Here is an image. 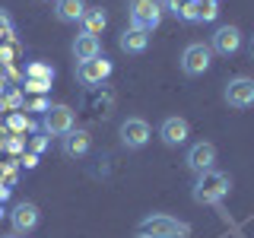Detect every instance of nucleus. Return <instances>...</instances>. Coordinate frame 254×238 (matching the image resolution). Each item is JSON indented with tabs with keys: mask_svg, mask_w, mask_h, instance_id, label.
I'll return each instance as SVG.
<instances>
[{
	"mask_svg": "<svg viewBox=\"0 0 254 238\" xmlns=\"http://www.w3.org/2000/svg\"><path fill=\"white\" fill-rule=\"evenodd\" d=\"M229 190H232V178H229L226 172L219 169H206L194 178V187H190V197H194V203L200 206H216L229 197Z\"/></svg>",
	"mask_w": 254,
	"mask_h": 238,
	"instance_id": "obj_1",
	"label": "nucleus"
},
{
	"mask_svg": "<svg viewBox=\"0 0 254 238\" xmlns=\"http://www.w3.org/2000/svg\"><path fill=\"white\" fill-rule=\"evenodd\" d=\"M140 235L143 238H188L190 226L169 213H153V216L140 219Z\"/></svg>",
	"mask_w": 254,
	"mask_h": 238,
	"instance_id": "obj_2",
	"label": "nucleus"
},
{
	"mask_svg": "<svg viewBox=\"0 0 254 238\" xmlns=\"http://www.w3.org/2000/svg\"><path fill=\"white\" fill-rule=\"evenodd\" d=\"M162 16H165L162 0H130V3H127V19H130V26L149 32V35L162 26Z\"/></svg>",
	"mask_w": 254,
	"mask_h": 238,
	"instance_id": "obj_3",
	"label": "nucleus"
},
{
	"mask_svg": "<svg viewBox=\"0 0 254 238\" xmlns=\"http://www.w3.org/2000/svg\"><path fill=\"white\" fill-rule=\"evenodd\" d=\"M178 67H181V73H185V76H203L206 70L213 67V51H210V45L190 42L185 51H181Z\"/></svg>",
	"mask_w": 254,
	"mask_h": 238,
	"instance_id": "obj_4",
	"label": "nucleus"
},
{
	"mask_svg": "<svg viewBox=\"0 0 254 238\" xmlns=\"http://www.w3.org/2000/svg\"><path fill=\"white\" fill-rule=\"evenodd\" d=\"M222 99H226L229 108H251L254 105V79L251 76H232L226 83V89H222Z\"/></svg>",
	"mask_w": 254,
	"mask_h": 238,
	"instance_id": "obj_5",
	"label": "nucleus"
},
{
	"mask_svg": "<svg viewBox=\"0 0 254 238\" xmlns=\"http://www.w3.org/2000/svg\"><path fill=\"white\" fill-rule=\"evenodd\" d=\"M42 124H45V133L48 137H64L76 127V115L70 105H51L42 115Z\"/></svg>",
	"mask_w": 254,
	"mask_h": 238,
	"instance_id": "obj_6",
	"label": "nucleus"
},
{
	"mask_svg": "<svg viewBox=\"0 0 254 238\" xmlns=\"http://www.w3.org/2000/svg\"><path fill=\"white\" fill-rule=\"evenodd\" d=\"M242 45H245V35L238 26H219L210 35V51L219 54V58H232V54L242 51Z\"/></svg>",
	"mask_w": 254,
	"mask_h": 238,
	"instance_id": "obj_7",
	"label": "nucleus"
},
{
	"mask_svg": "<svg viewBox=\"0 0 254 238\" xmlns=\"http://www.w3.org/2000/svg\"><path fill=\"white\" fill-rule=\"evenodd\" d=\"M111 60L105 58V54H99V58H92V60H83V63H76V79L83 86H89V89H95V86H102L105 79L111 76Z\"/></svg>",
	"mask_w": 254,
	"mask_h": 238,
	"instance_id": "obj_8",
	"label": "nucleus"
},
{
	"mask_svg": "<svg viewBox=\"0 0 254 238\" xmlns=\"http://www.w3.org/2000/svg\"><path fill=\"white\" fill-rule=\"evenodd\" d=\"M118 137H121V146L124 149L137 153V149H143L149 143L153 130H149V124L143 121V118H127V121L121 124V130H118Z\"/></svg>",
	"mask_w": 254,
	"mask_h": 238,
	"instance_id": "obj_9",
	"label": "nucleus"
},
{
	"mask_svg": "<svg viewBox=\"0 0 254 238\" xmlns=\"http://www.w3.org/2000/svg\"><path fill=\"white\" fill-rule=\"evenodd\" d=\"M185 162H188V169L194 172V175H200L206 169H216V146H213L210 140L190 143L188 153H185Z\"/></svg>",
	"mask_w": 254,
	"mask_h": 238,
	"instance_id": "obj_10",
	"label": "nucleus"
},
{
	"mask_svg": "<svg viewBox=\"0 0 254 238\" xmlns=\"http://www.w3.org/2000/svg\"><path fill=\"white\" fill-rule=\"evenodd\" d=\"M10 222H13V232H16V235H29V232H35V229H38L42 213H38V206L32 203V200H22V203L13 206Z\"/></svg>",
	"mask_w": 254,
	"mask_h": 238,
	"instance_id": "obj_11",
	"label": "nucleus"
},
{
	"mask_svg": "<svg viewBox=\"0 0 254 238\" xmlns=\"http://www.w3.org/2000/svg\"><path fill=\"white\" fill-rule=\"evenodd\" d=\"M188 137H190V124L185 121V118H178V115L165 118V121L159 124V140H162L165 146H172V149L185 146Z\"/></svg>",
	"mask_w": 254,
	"mask_h": 238,
	"instance_id": "obj_12",
	"label": "nucleus"
},
{
	"mask_svg": "<svg viewBox=\"0 0 254 238\" xmlns=\"http://www.w3.org/2000/svg\"><path fill=\"white\" fill-rule=\"evenodd\" d=\"M89 146H92V133L83 130V127H73L70 133L61 137V153L67 159H83L86 153H89Z\"/></svg>",
	"mask_w": 254,
	"mask_h": 238,
	"instance_id": "obj_13",
	"label": "nucleus"
},
{
	"mask_svg": "<svg viewBox=\"0 0 254 238\" xmlns=\"http://www.w3.org/2000/svg\"><path fill=\"white\" fill-rule=\"evenodd\" d=\"M70 51H73L76 63H83V60L99 58V54H102V42H99V35H86V32H79V35L73 38V45H70Z\"/></svg>",
	"mask_w": 254,
	"mask_h": 238,
	"instance_id": "obj_14",
	"label": "nucleus"
},
{
	"mask_svg": "<svg viewBox=\"0 0 254 238\" xmlns=\"http://www.w3.org/2000/svg\"><path fill=\"white\" fill-rule=\"evenodd\" d=\"M83 13H86V0H54V16L64 26L83 22Z\"/></svg>",
	"mask_w": 254,
	"mask_h": 238,
	"instance_id": "obj_15",
	"label": "nucleus"
},
{
	"mask_svg": "<svg viewBox=\"0 0 254 238\" xmlns=\"http://www.w3.org/2000/svg\"><path fill=\"white\" fill-rule=\"evenodd\" d=\"M118 48H121L124 54H143V51L149 48V32L127 26V29L121 32V38H118Z\"/></svg>",
	"mask_w": 254,
	"mask_h": 238,
	"instance_id": "obj_16",
	"label": "nucleus"
},
{
	"mask_svg": "<svg viewBox=\"0 0 254 238\" xmlns=\"http://www.w3.org/2000/svg\"><path fill=\"white\" fill-rule=\"evenodd\" d=\"M83 32L86 35H102L105 32V26H108V13L102 10V6H86V13H83Z\"/></svg>",
	"mask_w": 254,
	"mask_h": 238,
	"instance_id": "obj_17",
	"label": "nucleus"
},
{
	"mask_svg": "<svg viewBox=\"0 0 254 238\" xmlns=\"http://www.w3.org/2000/svg\"><path fill=\"white\" fill-rule=\"evenodd\" d=\"M26 79H48V83H54V67H48V63H29Z\"/></svg>",
	"mask_w": 254,
	"mask_h": 238,
	"instance_id": "obj_18",
	"label": "nucleus"
},
{
	"mask_svg": "<svg viewBox=\"0 0 254 238\" xmlns=\"http://www.w3.org/2000/svg\"><path fill=\"white\" fill-rule=\"evenodd\" d=\"M178 22H200V3H197V0H190L185 10H181Z\"/></svg>",
	"mask_w": 254,
	"mask_h": 238,
	"instance_id": "obj_19",
	"label": "nucleus"
},
{
	"mask_svg": "<svg viewBox=\"0 0 254 238\" xmlns=\"http://www.w3.org/2000/svg\"><path fill=\"white\" fill-rule=\"evenodd\" d=\"M200 3V22H213L219 16V3H206V0H197Z\"/></svg>",
	"mask_w": 254,
	"mask_h": 238,
	"instance_id": "obj_20",
	"label": "nucleus"
},
{
	"mask_svg": "<svg viewBox=\"0 0 254 238\" xmlns=\"http://www.w3.org/2000/svg\"><path fill=\"white\" fill-rule=\"evenodd\" d=\"M190 3V0H162V6H165V13H172L175 19H178L181 16V10H185V6Z\"/></svg>",
	"mask_w": 254,
	"mask_h": 238,
	"instance_id": "obj_21",
	"label": "nucleus"
},
{
	"mask_svg": "<svg viewBox=\"0 0 254 238\" xmlns=\"http://www.w3.org/2000/svg\"><path fill=\"white\" fill-rule=\"evenodd\" d=\"M26 89L29 92H48L51 83H48V79H26Z\"/></svg>",
	"mask_w": 254,
	"mask_h": 238,
	"instance_id": "obj_22",
	"label": "nucleus"
},
{
	"mask_svg": "<svg viewBox=\"0 0 254 238\" xmlns=\"http://www.w3.org/2000/svg\"><path fill=\"white\" fill-rule=\"evenodd\" d=\"M10 35H13V22H10V16L0 10V38H10Z\"/></svg>",
	"mask_w": 254,
	"mask_h": 238,
	"instance_id": "obj_23",
	"label": "nucleus"
},
{
	"mask_svg": "<svg viewBox=\"0 0 254 238\" xmlns=\"http://www.w3.org/2000/svg\"><path fill=\"white\" fill-rule=\"evenodd\" d=\"M3 105L19 108V105H22V95H19V92H6V102H3Z\"/></svg>",
	"mask_w": 254,
	"mask_h": 238,
	"instance_id": "obj_24",
	"label": "nucleus"
},
{
	"mask_svg": "<svg viewBox=\"0 0 254 238\" xmlns=\"http://www.w3.org/2000/svg\"><path fill=\"white\" fill-rule=\"evenodd\" d=\"M10 127H13V130H26L29 121H26V118H19V115H13V118H10Z\"/></svg>",
	"mask_w": 254,
	"mask_h": 238,
	"instance_id": "obj_25",
	"label": "nucleus"
},
{
	"mask_svg": "<svg viewBox=\"0 0 254 238\" xmlns=\"http://www.w3.org/2000/svg\"><path fill=\"white\" fill-rule=\"evenodd\" d=\"M48 108H51V102H48V99H35V102H32V111H42V115H45Z\"/></svg>",
	"mask_w": 254,
	"mask_h": 238,
	"instance_id": "obj_26",
	"label": "nucleus"
},
{
	"mask_svg": "<svg viewBox=\"0 0 254 238\" xmlns=\"http://www.w3.org/2000/svg\"><path fill=\"white\" fill-rule=\"evenodd\" d=\"M45 146H48V140H45V137H35V140H32V149H35V153H42Z\"/></svg>",
	"mask_w": 254,
	"mask_h": 238,
	"instance_id": "obj_27",
	"label": "nucleus"
},
{
	"mask_svg": "<svg viewBox=\"0 0 254 238\" xmlns=\"http://www.w3.org/2000/svg\"><path fill=\"white\" fill-rule=\"evenodd\" d=\"M22 165H26V169H35L38 159H35V156H26V159H22Z\"/></svg>",
	"mask_w": 254,
	"mask_h": 238,
	"instance_id": "obj_28",
	"label": "nucleus"
},
{
	"mask_svg": "<svg viewBox=\"0 0 254 238\" xmlns=\"http://www.w3.org/2000/svg\"><path fill=\"white\" fill-rule=\"evenodd\" d=\"M6 197H10V187H6V184H0V203H3Z\"/></svg>",
	"mask_w": 254,
	"mask_h": 238,
	"instance_id": "obj_29",
	"label": "nucleus"
},
{
	"mask_svg": "<svg viewBox=\"0 0 254 238\" xmlns=\"http://www.w3.org/2000/svg\"><path fill=\"white\" fill-rule=\"evenodd\" d=\"M248 58H251V60H254V35H251V38H248Z\"/></svg>",
	"mask_w": 254,
	"mask_h": 238,
	"instance_id": "obj_30",
	"label": "nucleus"
},
{
	"mask_svg": "<svg viewBox=\"0 0 254 238\" xmlns=\"http://www.w3.org/2000/svg\"><path fill=\"white\" fill-rule=\"evenodd\" d=\"M206 3H219V0H206Z\"/></svg>",
	"mask_w": 254,
	"mask_h": 238,
	"instance_id": "obj_31",
	"label": "nucleus"
},
{
	"mask_svg": "<svg viewBox=\"0 0 254 238\" xmlns=\"http://www.w3.org/2000/svg\"><path fill=\"white\" fill-rule=\"evenodd\" d=\"M0 216H3V206H0Z\"/></svg>",
	"mask_w": 254,
	"mask_h": 238,
	"instance_id": "obj_32",
	"label": "nucleus"
},
{
	"mask_svg": "<svg viewBox=\"0 0 254 238\" xmlns=\"http://www.w3.org/2000/svg\"><path fill=\"white\" fill-rule=\"evenodd\" d=\"M45 3H54V0H45Z\"/></svg>",
	"mask_w": 254,
	"mask_h": 238,
	"instance_id": "obj_33",
	"label": "nucleus"
},
{
	"mask_svg": "<svg viewBox=\"0 0 254 238\" xmlns=\"http://www.w3.org/2000/svg\"><path fill=\"white\" fill-rule=\"evenodd\" d=\"M137 238H143V235H137Z\"/></svg>",
	"mask_w": 254,
	"mask_h": 238,
	"instance_id": "obj_34",
	"label": "nucleus"
}]
</instances>
